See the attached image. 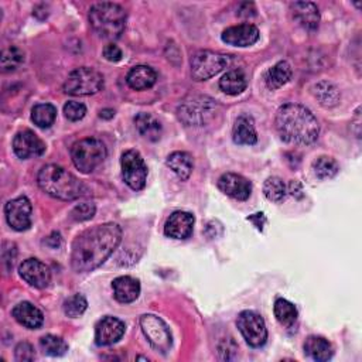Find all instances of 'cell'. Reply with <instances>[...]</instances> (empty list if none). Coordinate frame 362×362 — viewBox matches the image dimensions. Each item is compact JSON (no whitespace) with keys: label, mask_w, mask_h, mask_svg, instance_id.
Wrapping results in <instances>:
<instances>
[{"label":"cell","mask_w":362,"mask_h":362,"mask_svg":"<svg viewBox=\"0 0 362 362\" xmlns=\"http://www.w3.org/2000/svg\"><path fill=\"white\" fill-rule=\"evenodd\" d=\"M112 289H113L115 299L122 304L133 303L140 295L139 280L135 277H131V276L116 277L112 281Z\"/></svg>","instance_id":"19"},{"label":"cell","mask_w":362,"mask_h":362,"mask_svg":"<svg viewBox=\"0 0 362 362\" xmlns=\"http://www.w3.org/2000/svg\"><path fill=\"white\" fill-rule=\"evenodd\" d=\"M8 224L15 231H26L31 227V203L27 197L10 199L5 207Z\"/></svg>","instance_id":"13"},{"label":"cell","mask_w":362,"mask_h":362,"mask_svg":"<svg viewBox=\"0 0 362 362\" xmlns=\"http://www.w3.org/2000/svg\"><path fill=\"white\" fill-rule=\"evenodd\" d=\"M87 307H88V302L83 295H74V296L68 297L63 304V310H64L65 315H68L71 318H75V317L84 314Z\"/></svg>","instance_id":"36"},{"label":"cell","mask_w":362,"mask_h":362,"mask_svg":"<svg viewBox=\"0 0 362 362\" xmlns=\"http://www.w3.org/2000/svg\"><path fill=\"white\" fill-rule=\"evenodd\" d=\"M248 221L254 222V225L259 229V231H263V225L266 224V217L262 214V213H258V214H254L248 218Z\"/></svg>","instance_id":"43"},{"label":"cell","mask_w":362,"mask_h":362,"mask_svg":"<svg viewBox=\"0 0 362 362\" xmlns=\"http://www.w3.org/2000/svg\"><path fill=\"white\" fill-rule=\"evenodd\" d=\"M232 138L236 145H255L258 140L255 122L249 115H240L233 125Z\"/></svg>","instance_id":"21"},{"label":"cell","mask_w":362,"mask_h":362,"mask_svg":"<svg viewBox=\"0 0 362 362\" xmlns=\"http://www.w3.org/2000/svg\"><path fill=\"white\" fill-rule=\"evenodd\" d=\"M15 355H16V361H22V362L35 359L34 348L28 343H20L15 349Z\"/></svg>","instance_id":"39"},{"label":"cell","mask_w":362,"mask_h":362,"mask_svg":"<svg viewBox=\"0 0 362 362\" xmlns=\"http://www.w3.org/2000/svg\"><path fill=\"white\" fill-rule=\"evenodd\" d=\"M194 215L186 211L173 213L165 225V233L174 239H187L194 229Z\"/></svg>","instance_id":"18"},{"label":"cell","mask_w":362,"mask_h":362,"mask_svg":"<svg viewBox=\"0 0 362 362\" xmlns=\"http://www.w3.org/2000/svg\"><path fill=\"white\" fill-rule=\"evenodd\" d=\"M263 194L269 201L280 203L286 198L288 186L279 177H269L263 184Z\"/></svg>","instance_id":"33"},{"label":"cell","mask_w":362,"mask_h":362,"mask_svg":"<svg viewBox=\"0 0 362 362\" xmlns=\"http://www.w3.org/2000/svg\"><path fill=\"white\" fill-rule=\"evenodd\" d=\"M231 64V57L214 51H198L191 58V76L195 81H207Z\"/></svg>","instance_id":"8"},{"label":"cell","mask_w":362,"mask_h":362,"mask_svg":"<svg viewBox=\"0 0 362 362\" xmlns=\"http://www.w3.org/2000/svg\"><path fill=\"white\" fill-rule=\"evenodd\" d=\"M24 63V54L20 49L17 47H9L2 53V60H0V64H2V71L3 72H12L16 71L22 64Z\"/></svg>","instance_id":"35"},{"label":"cell","mask_w":362,"mask_h":362,"mask_svg":"<svg viewBox=\"0 0 362 362\" xmlns=\"http://www.w3.org/2000/svg\"><path fill=\"white\" fill-rule=\"evenodd\" d=\"M274 124L280 138L288 143L311 145L320 135V125L315 116L310 109L299 104L280 106Z\"/></svg>","instance_id":"2"},{"label":"cell","mask_w":362,"mask_h":362,"mask_svg":"<svg viewBox=\"0 0 362 362\" xmlns=\"http://www.w3.org/2000/svg\"><path fill=\"white\" fill-rule=\"evenodd\" d=\"M16 255H17L16 245L10 244V242H5L3 244V251H2V259H3V265L6 266L8 270H10L13 268Z\"/></svg>","instance_id":"40"},{"label":"cell","mask_w":362,"mask_h":362,"mask_svg":"<svg viewBox=\"0 0 362 362\" xmlns=\"http://www.w3.org/2000/svg\"><path fill=\"white\" fill-rule=\"evenodd\" d=\"M238 15L240 17H254L256 15V8L254 3H242L238 9Z\"/></svg>","instance_id":"42"},{"label":"cell","mask_w":362,"mask_h":362,"mask_svg":"<svg viewBox=\"0 0 362 362\" xmlns=\"http://www.w3.org/2000/svg\"><path fill=\"white\" fill-rule=\"evenodd\" d=\"M293 17L307 30H315L320 23V12L317 5L311 2H296L292 5Z\"/></svg>","instance_id":"23"},{"label":"cell","mask_w":362,"mask_h":362,"mask_svg":"<svg viewBox=\"0 0 362 362\" xmlns=\"http://www.w3.org/2000/svg\"><path fill=\"white\" fill-rule=\"evenodd\" d=\"M105 85L104 75L88 67H81L74 69L64 83V92L72 97H85L94 95L102 91Z\"/></svg>","instance_id":"7"},{"label":"cell","mask_w":362,"mask_h":362,"mask_svg":"<svg viewBox=\"0 0 362 362\" xmlns=\"http://www.w3.org/2000/svg\"><path fill=\"white\" fill-rule=\"evenodd\" d=\"M104 57H105V60H108L110 63H117V61L122 60L124 53L116 44H108L104 49Z\"/></svg>","instance_id":"41"},{"label":"cell","mask_w":362,"mask_h":362,"mask_svg":"<svg viewBox=\"0 0 362 362\" xmlns=\"http://www.w3.org/2000/svg\"><path fill=\"white\" fill-rule=\"evenodd\" d=\"M40 347H42L44 354L50 356H63L68 351V344L61 337L53 334L42 337V340H40Z\"/></svg>","instance_id":"34"},{"label":"cell","mask_w":362,"mask_h":362,"mask_svg":"<svg viewBox=\"0 0 362 362\" xmlns=\"http://www.w3.org/2000/svg\"><path fill=\"white\" fill-rule=\"evenodd\" d=\"M122 239V229L117 224L95 225L79 233L71 254V266L76 273H87L99 268L117 248Z\"/></svg>","instance_id":"1"},{"label":"cell","mask_w":362,"mask_h":362,"mask_svg":"<svg viewBox=\"0 0 362 362\" xmlns=\"http://www.w3.org/2000/svg\"><path fill=\"white\" fill-rule=\"evenodd\" d=\"M140 327L149 344L156 351L162 354L170 351L173 345L172 331L162 318L154 314H145L140 317Z\"/></svg>","instance_id":"9"},{"label":"cell","mask_w":362,"mask_h":362,"mask_svg":"<svg viewBox=\"0 0 362 362\" xmlns=\"http://www.w3.org/2000/svg\"><path fill=\"white\" fill-rule=\"evenodd\" d=\"M166 165L183 181L190 179V176L192 173V167H194L191 156L188 153H186V151H174V153H172L167 157V160H166Z\"/></svg>","instance_id":"28"},{"label":"cell","mask_w":362,"mask_h":362,"mask_svg":"<svg viewBox=\"0 0 362 362\" xmlns=\"http://www.w3.org/2000/svg\"><path fill=\"white\" fill-rule=\"evenodd\" d=\"M313 94L318 99V102L326 108L336 106L340 102V97H341L338 88L329 81H321L315 84L313 88Z\"/></svg>","instance_id":"30"},{"label":"cell","mask_w":362,"mask_h":362,"mask_svg":"<svg viewBox=\"0 0 362 362\" xmlns=\"http://www.w3.org/2000/svg\"><path fill=\"white\" fill-rule=\"evenodd\" d=\"M135 125L139 135L147 140L156 142L162 136V125H160L158 120L150 113H139L135 117Z\"/></svg>","instance_id":"26"},{"label":"cell","mask_w":362,"mask_h":362,"mask_svg":"<svg viewBox=\"0 0 362 362\" xmlns=\"http://www.w3.org/2000/svg\"><path fill=\"white\" fill-rule=\"evenodd\" d=\"M273 313L279 323L286 329H292L296 324L297 317H299V313H297V308L295 307V304L286 299H277L274 302Z\"/></svg>","instance_id":"29"},{"label":"cell","mask_w":362,"mask_h":362,"mask_svg":"<svg viewBox=\"0 0 362 362\" xmlns=\"http://www.w3.org/2000/svg\"><path fill=\"white\" fill-rule=\"evenodd\" d=\"M304 354L317 362H324L333 358L334 349L329 340L317 336H310L304 343Z\"/></svg>","instance_id":"24"},{"label":"cell","mask_w":362,"mask_h":362,"mask_svg":"<svg viewBox=\"0 0 362 362\" xmlns=\"http://www.w3.org/2000/svg\"><path fill=\"white\" fill-rule=\"evenodd\" d=\"M87 113V108L81 102L69 101L64 105V115L71 122H76V120H81Z\"/></svg>","instance_id":"38"},{"label":"cell","mask_w":362,"mask_h":362,"mask_svg":"<svg viewBox=\"0 0 362 362\" xmlns=\"http://www.w3.org/2000/svg\"><path fill=\"white\" fill-rule=\"evenodd\" d=\"M15 320L17 321L19 324H22L26 329L30 330H37L43 326L44 323V315L43 313L40 311L34 304L28 303V302H23L19 303L13 311H12Z\"/></svg>","instance_id":"20"},{"label":"cell","mask_w":362,"mask_h":362,"mask_svg":"<svg viewBox=\"0 0 362 362\" xmlns=\"http://www.w3.org/2000/svg\"><path fill=\"white\" fill-rule=\"evenodd\" d=\"M19 273L26 283L35 289H46L51 281V272L49 266L34 258L26 259L19 266Z\"/></svg>","instance_id":"12"},{"label":"cell","mask_w":362,"mask_h":362,"mask_svg":"<svg viewBox=\"0 0 362 362\" xmlns=\"http://www.w3.org/2000/svg\"><path fill=\"white\" fill-rule=\"evenodd\" d=\"M95 204L92 203H83L78 204L74 207V210L71 211V218L76 222H83V221H88L95 215Z\"/></svg>","instance_id":"37"},{"label":"cell","mask_w":362,"mask_h":362,"mask_svg":"<svg viewBox=\"0 0 362 362\" xmlns=\"http://www.w3.org/2000/svg\"><path fill=\"white\" fill-rule=\"evenodd\" d=\"M218 188L228 197L238 201L248 199L252 192L251 181L247 180L244 176H239L235 173L222 174L218 180Z\"/></svg>","instance_id":"17"},{"label":"cell","mask_w":362,"mask_h":362,"mask_svg":"<svg viewBox=\"0 0 362 362\" xmlns=\"http://www.w3.org/2000/svg\"><path fill=\"white\" fill-rule=\"evenodd\" d=\"M106 147L102 140L87 138L72 145L71 158L74 166L81 173H92L106 158Z\"/></svg>","instance_id":"6"},{"label":"cell","mask_w":362,"mask_h":362,"mask_svg":"<svg viewBox=\"0 0 362 362\" xmlns=\"http://www.w3.org/2000/svg\"><path fill=\"white\" fill-rule=\"evenodd\" d=\"M157 81L156 71L149 65H138L128 74V85L135 91L151 88Z\"/></svg>","instance_id":"22"},{"label":"cell","mask_w":362,"mask_h":362,"mask_svg":"<svg viewBox=\"0 0 362 362\" xmlns=\"http://www.w3.org/2000/svg\"><path fill=\"white\" fill-rule=\"evenodd\" d=\"M57 117V109L51 104H38L31 110V120L42 129L50 128Z\"/></svg>","instance_id":"31"},{"label":"cell","mask_w":362,"mask_h":362,"mask_svg":"<svg viewBox=\"0 0 362 362\" xmlns=\"http://www.w3.org/2000/svg\"><path fill=\"white\" fill-rule=\"evenodd\" d=\"M90 23L99 37L116 40L126 27V12L116 3H97L90 10Z\"/></svg>","instance_id":"4"},{"label":"cell","mask_w":362,"mask_h":362,"mask_svg":"<svg viewBox=\"0 0 362 362\" xmlns=\"http://www.w3.org/2000/svg\"><path fill=\"white\" fill-rule=\"evenodd\" d=\"M221 38H222V42L227 43L228 46L249 47V46H254L259 40V30L254 24L244 23V24L232 26V27L224 30Z\"/></svg>","instance_id":"15"},{"label":"cell","mask_w":362,"mask_h":362,"mask_svg":"<svg viewBox=\"0 0 362 362\" xmlns=\"http://www.w3.org/2000/svg\"><path fill=\"white\" fill-rule=\"evenodd\" d=\"M313 170H314V174L317 179L329 180V179H333L337 176L340 167L333 157L321 156L313 163Z\"/></svg>","instance_id":"32"},{"label":"cell","mask_w":362,"mask_h":362,"mask_svg":"<svg viewBox=\"0 0 362 362\" xmlns=\"http://www.w3.org/2000/svg\"><path fill=\"white\" fill-rule=\"evenodd\" d=\"M248 87L247 75L240 69H232L228 71L221 79H220V88L227 95H238L244 92Z\"/></svg>","instance_id":"27"},{"label":"cell","mask_w":362,"mask_h":362,"mask_svg":"<svg viewBox=\"0 0 362 362\" xmlns=\"http://www.w3.org/2000/svg\"><path fill=\"white\" fill-rule=\"evenodd\" d=\"M292 78V67L288 61H279L276 65L269 68L263 76L265 84L269 90L274 91L286 85Z\"/></svg>","instance_id":"25"},{"label":"cell","mask_w":362,"mask_h":362,"mask_svg":"<svg viewBox=\"0 0 362 362\" xmlns=\"http://www.w3.org/2000/svg\"><path fill=\"white\" fill-rule=\"evenodd\" d=\"M236 326L251 347L259 348L265 345L268 340V330L265 320L258 313L251 310L242 311L238 315Z\"/></svg>","instance_id":"10"},{"label":"cell","mask_w":362,"mask_h":362,"mask_svg":"<svg viewBox=\"0 0 362 362\" xmlns=\"http://www.w3.org/2000/svg\"><path fill=\"white\" fill-rule=\"evenodd\" d=\"M217 102L207 95H190L180 104L177 115L187 126H204L215 116Z\"/></svg>","instance_id":"5"},{"label":"cell","mask_w":362,"mask_h":362,"mask_svg":"<svg viewBox=\"0 0 362 362\" xmlns=\"http://www.w3.org/2000/svg\"><path fill=\"white\" fill-rule=\"evenodd\" d=\"M125 323L112 315L102 317L95 327V343L99 347H108L117 343L125 334Z\"/></svg>","instance_id":"14"},{"label":"cell","mask_w":362,"mask_h":362,"mask_svg":"<svg viewBox=\"0 0 362 362\" xmlns=\"http://www.w3.org/2000/svg\"><path fill=\"white\" fill-rule=\"evenodd\" d=\"M13 150L17 157L27 160L30 157H38L44 154L46 145L34 132L23 131L15 136Z\"/></svg>","instance_id":"16"},{"label":"cell","mask_w":362,"mask_h":362,"mask_svg":"<svg viewBox=\"0 0 362 362\" xmlns=\"http://www.w3.org/2000/svg\"><path fill=\"white\" fill-rule=\"evenodd\" d=\"M99 116L104 117V119H112L115 116V110L113 109H102Z\"/></svg>","instance_id":"45"},{"label":"cell","mask_w":362,"mask_h":362,"mask_svg":"<svg viewBox=\"0 0 362 362\" xmlns=\"http://www.w3.org/2000/svg\"><path fill=\"white\" fill-rule=\"evenodd\" d=\"M37 183L46 194L63 201H74L87 194V187L81 180L56 165L44 166L40 170Z\"/></svg>","instance_id":"3"},{"label":"cell","mask_w":362,"mask_h":362,"mask_svg":"<svg viewBox=\"0 0 362 362\" xmlns=\"http://www.w3.org/2000/svg\"><path fill=\"white\" fill-rule=\"evenodd\" d=\"M288 192H290L296 198H302L303 197V187L299 181H290V184L288 187Z\"/></svg>","instance_id":"44"},{"label":"cell","mask_w":362,"mask_h":362,"mask_svg":"<svg viewBox=\"0 0 362 362\" xmlns=\"http://www.w3.org/2000/svg\"><path fill=\"white\" fill-rule=\"evenodd\" d=\"M120 166H122V177L124 181L135 191L143 190L147 179V166L143 157L136 150H128L120 158Z\"/></svg>","instance_id":"11"}]
</instances>
